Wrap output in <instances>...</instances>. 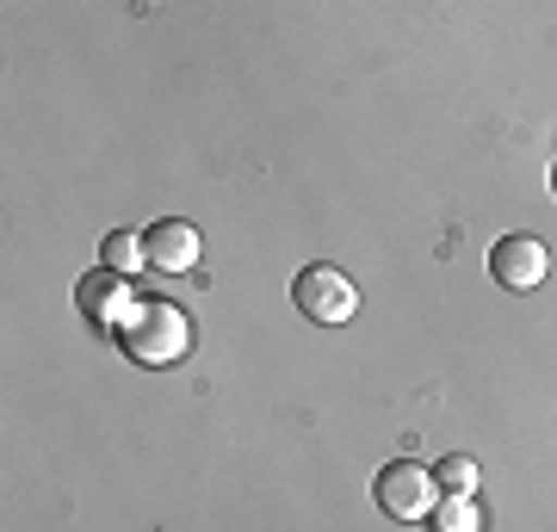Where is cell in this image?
<instances>
[{"label": "cell", "mask_w": 557, "mask_h": 532, "mask_svg": "<svg viewBox=\"0 0 557 532\" xmlns=\"http://www.w3.org/2000/svg\"><path fill=\"white\" fill-rule=\"evenodd\" d=\"M124 354L137 359V366H180V359L193 354V316L180 310V304H161V297H143L137 316L119 329Z\"/></svg>", "instance_id": "6da1fadb"}, {"label": "cell", "mask_w": 557, "mask_h": 532, "mask_svg": "<svg viewBox=\"0 0 557 532\" xmlns=\"http://www.w3.org/2000/svg\"><path fill=\"white\" fill-rule=\"evenodd\" d=\"M292 297H298V310L310 316V322H354V310H359V285L341 267H304L298 273V285H292Z\"/></svg>", "instance_id": "7a4b0ae2"}, {"label": "cell", "mask_w": 557, "mask_h": 532, "mask_svg": "<svg viewBox=\"0 0 557 532\" xmlns=\"http://www.w3.org/2000/svg\"><path fill=\"white\" fill-rule=\"evenodd\" d=\"M372 490H379V508L391 514V520H421V514H434L440 483L421 471L416 458H397V465H384V471H379Z\"/></svg>", "instance_id": "3957f363"}, {"label": "cell", "mask_w": 557, "mask_h": 532, "mask_svg": "<svg viewBox=\"0 0 557 532\" xmlns=\"http://www.w3.org/2000/svg\"><path fill=\"white\" fill-rule=\"evenodd\" d=\"M75 304H81V316H87L94 329H106V335H119L124 322L137 316V292H131V279L112 273V267H100V273L81 279V285H75Z\"/></svg>", "instance_id": "277c9868"}, {"label": "cell", "mask_w": 557, "mask_h": 532, "mask_svg": "<svg viewBox=\"0 0 557 532\" xmlns=\"http://www.w3.org/2000/svg\"><path fill=\"white\" fill-rule=\"evenodd\" d=\"M552 273V255H545V242L539 236H502L490 248V279L508 285V292H539Z\"/></svg>", "instance_id": "5b68a950"}, {"label": "cell", "mask_w": 557, "mask_h": 532, "mask_svg": "<svg viewBox=\"0 0 557 532\" xmlns=\"http://www.w3.org/2000/svg\"><path fill=\"white\" fill-rule=\"evenodd\" d=\"M199 255H205V242L186 218H161L156 230H143V260H149L156 273H193Z\"/></svg>", "instance_id": "8992f818"}, {"label": "cell", "mask_w": 557, "mask_h": 532, "mask_svg": "<svg viewBox=\"0 0 557 532\" xmlns=\"http://www.w3.org/2000/svg\"><path fill=\"white\" fill-rule=\"evenodd\" d=\"M434 532H483V514L471 495H446L434 508Z\"/></svg>", "instance_id": "52a82bcc"}, {"label": "cell", "mask_w": 557, "mask_h": 532, "mask_svg": "<svg viewBox=\"0 0 557 532\" xmlns=\"http://www.w3.org/2000/svg\"><path fill=\"white\" fill-rule=\"evenodd\" d=\"M434 483H440V495H478V458H465V453L440 458Z\"/></svg>", "instance_id": "ba28073f"}, {"label": "cell", "mask_w": 557, "mask_h": 532, "mask_svg": "<svg viewBox=\"0 0 557 532\" xmlns=\"http://www.w3.org/2000/svg\"><path fill=\"white\" fill-rule=\"evenodd\" d=\"M106 267H112V273H137V267H149V260H143V236H124V230H112V236H106Z\"/></svg>", "instance_id": "9c48e42d"}]
</instances>
